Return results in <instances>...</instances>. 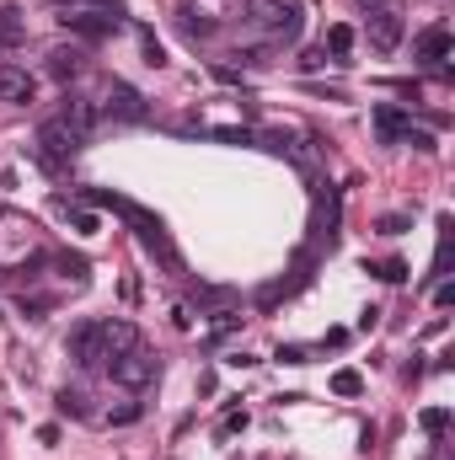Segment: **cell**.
I'll use <instances>...</instances> for the list:
<instances>
[{
  "mask_svg": "<svg viewBox=\"0 0 455 460\" xmlns=\"http://www.w3.org/2000/svg\"><path fill=\"white\" fill-rule=\"evenodd\" d=\"M92 204H103V209L123 215L129 226L139 230V241H145L150 252H161V262H166V268H177V252H172V241H166V226H161L156 215H145L139 204H129V199H118V193H103V188H92Z\"/></svg>",
  "mask_w": 455,
  "mask_h": 460,
  "instance_id": "obj_1",
  "label": "cell"
},
{
  "mask_svg": "<svg viewBox=\"0 0 455 460\" xmlns=\"http://www.w3.org/2000/svg\"><path fill=\"white\" fill-rule=\"evenodd\" d=\"M108 369H113L118 385L139 391V385H150V380L161 375V358H156L145 343H134V348H123V353H113V358H108Z\"/></svg>",
  "mask_w": 455,
  "mask_h": 460,
  "instance_id": "obj_2",
  "label": "cell"
},
{
  "mask_svg": "<svg viewBox=\"0 0 455 460\" xmlns=\"http://www.w3.org/2000/svg\"><path fill=\"white\" fill-rule=\"evenodd\" d=\"M252 16H257L279 43H295V38H300V22H306V5H300V0H257Z\"/></svg>",
  "mask_w": 455,
  "mask_h": 460,
  "instance_id": "obj_3",
  "label": "cell"
},
{
  "mask_svg": "<svg viewBox=\"0 0 455 460\" xmlns=\"http://www.w3.org/2000/svg\"><path fill=\"white\" fill-rule=\"evenodd\" d=\"M38 150H43V166L59 172V166H70V155L81 150V134H76L65 118H49V123L38 128Z\"/></svg>",
  "mask_w": 455,
  "mask_h": 460,
  "instance_id": "obj_4",
  "label": "cell"
},
{
  "mask_svg": "<svg viewBox=\"0 0 455 460\" xmlns=\"http://www.w3.org/2000/svg\"><path fill=\"white\" fill-rule=\"evenodd\" d=\"M70 358L81 364V369H103L108 364V343H103V322H81L76 332H70Z\"/></svg>",
  "mask_w": 455,
  "mask_h": 460,
  "instance_id": "obj_5",
  "label": "cell"
},
{
  "mask_svg": "<svg viewBox=\"0 0 455 460\" xmlns=\"http://www.w3.org/2000/svg\"><path fill=\"white\" fill-rule=\"evenodd\" d=\"M364 27H370V43H375L380 54H391V49L402 43V11H397L391 0H380V5H370V16H364Z\"/></svg>",
  "mask_w": 455,
  "mask_h": 460,
  "instance_id": "obj_6",
  "label": "cell"
},
{
  "mask_svg": "<svg viewBox=\"0 0 455 460\" xmlns=\"http://www.w3.org/2000/svg\"><path fill=\"white\" fill-rule=\"evenodd\" d=\"M108 113L123 118V123H145L150 108H145V97H139L129 81H113V86H108Z\"/></svg>",
  "mask_w": 455,
  "mask_h": 460,
  "instance_id": "obj_7",
  "label": "cell"
},
{
  "mask_svg": "<svg viewBox=\"0 0 455 460\" xmlns=\"http://www.w3.org/2000/svg\"><path fill=\"white\" fill-rule=\"evenodd\" d=\"M59 22H65L76 38H86V43H97V38H113L118 27H123V16H81V11H59Z\"/></svg>",
  "mask_w": 455,
  "mask_h": 460,
  "instance_id": "obj_8",
  "label": "cell"
},
{
  "mask_svg": "<svg viewBox=\"0 0 455 460\" xmlns=\"http://www.w3.org/2000/svg\"><path fill=\"white\" fill-rule=\"evenodd\" d=\"M38 97V81L22 70V65H0V102H16V108H27Z\"/></svg>",
  "mask_w": 455,
  "mask_h": 460,
  "instance_id": "obj_9",
  "label": "cell"
},
{
  "mask_svg": "<svg viewBox=\"0 0 455 460\" xmlns=\"http://www.w3.org/2000/svg\"><path fill=\"white\" fill-rule=\"evenodd\" d=\"M407 128H413V118L402 113V108H391V102H380V108H375V134H380V145L407 139Z\"/></svg>",
  "mask_w": 455,
  "mask_h": 460,
  "instance_id": "obj_10",
  "label": "cell"
},
{
  "mask_svg": "<svg viewBox=\"0 0 455 460\" xmlns=\"http://www.w3.org/2000/svg\"><path fill=\"white\" fill-rule=\"evenodd\" d=\"M43 70H49L54 81H76V75L86 70V49H76V43H70V49H54Z\"/></svg>",
  "mask_w": 455,
  "mask_h": 460,
  "instance_id": "obj_11",
  "label": "cell"
},
{
  "mask_svg": "<svg viewBox=\"0 0 455 460\" xmlns=\"http://www.w3.org/2000/svg\"><path fill=\"white\" fill-rule=\"evenodd\" d=\"M103 343H108V358H113V353L139 343V327H134L129 316H113V322H103Z\"/></svg>",
  "mask_w": 455,
  "mask_h": 460,
  "instance_id": "obj_12",
  "label": "cell"
},
{
  "mask_svg": "<svg viewBox=\"0 0 455 460\" xmlns=\"http://www.w3.org/2000/svg\"><path fill=\"white\" fill-rule=\"evenodd\" d=\"M59 118H65V123H70V128H76V134L86 139V134H92V123H97V108H92L86 97H65V108H59Z\"/></svg>",
  "mask_w": 455,
  "mask_h": 460,
  "instance_id": "obj_13",
  "label": "cell"
},
{
  "mask_svg": "<svg viewBox=\"0 0 455 460\" xmlns=\"http://www.w3.org/2000/svg\"><path fill=\"white\" fill-rule=\"evenodd\" d=\"M413 54H418V59H445V54H451V32H445V27H424L418 43H413Z\"/></svg>",
  "mask_w": 455,
  "mask_h": 460,
  "instance_id": "obj_14",
  "label": "cell"
},
{
  "mask_svg": "<svg viewBox=\"0 0 455 460\" xmlns=\"http://www.w3.org/2000/svg\"><path fill=\"white\" fill-rule=\"evenodd\" d=\"M322 54H333V59H348V54H353V27H348V22H333V27H327Z\"/></svg>",
  "mask_w": 455,
  "mask_h": 460,
  "instance_id": "obj_15",
  "label": "cell"
},
{
  "mask_svg": "<svg viewBox=\"0 0 455 460\" xmlns=\"http://www.w3.org/2000/svg\"><path fill=\"white\" fill-rule=\"evenodd\" d=\"M22 38H27V22H22V11H16V5H5V11H0V43H5V49H16Z\"/></svg>",
  "mask_w": 455,
  "mask_h": 460,
  "instance_id": "obj_16",
  "label": "cell"
},
{
  "mask_svg": "<svg viewBox=\"0 0 455 460\" xmlns=\"http://www.w3.org/2000/svg\"><path fill=\"white\" fill-rule=\"evenodd\" d=\"M327 385H333V396H359V391H364V375H359V369H338Z\"/></svg>",
  "mask_w": 455,
  "mask_h": 460,
  "instance_id": "obj_17",
  "label": "cell"
},
{
  "mask_svg": "<svg viewBox=\"0 0 455 460\" xmlns=\"http://www.w3.org/2000/svg\"><path fill=\"white\" fill-rule=\"evenodd\" d=\"M370 273H375V279H386V284H402V279H407V262H402V257H386V262H375Z\"/></svg>",
  "mask_w": 455,
  "mask_h": 460,
  "instance_id": "obj_18",
  "label": "cell"
},
{
  "mask_svg": "<svg viewBox=\"0 0 455 460\" xmlns=\"http://www.w3.org/2000/svg\"><path fill=\"white\" fill-rule=\"evenodd\" d=\"M59 209H70V204H59ZM70 226L81 230V235H97V230H103V220H97L92 209H70Z\"/></svg>",
  "mask_w": 455,
  "mask_h": 460,
  "instance_id": "obj_19",
  "label": "cell"
},
{
  "mask_svg": "<svg viewBox=\"0 0 455 460\" xmlns=\"http://www.w3.org/2000/svg\"><path fill=\"white\" fill-rule=\"evenodd\" d=\"M59 412H65V418H86V396L65 385V391H59Z\"/></svg>",
  "mask_w": 455,
  "mask_h": 460,
  "instance_id": "obj_20",
  "label": "cell"
},
{
  "mask_svg": "<svg viewBox=\"0 0 455 460\" xmlns=\"http://www.w3.org/2000/svg\"><path fill=\"white\" fill-rule=\"evenodd\" d=\"M418 423H424V434H445V429H451V412H445V407H424Z\"/></svg>",
  "mask_w": 455,
  "mask_h": 460,
  "instance_id": "obj_21",
  "label": "cell"
},
{
  "mask_svg": "<svg viewBox=\"0 0 455 460\" xmlns=\"http://www.w3.org/2000/svg\"><path fill=\"white\" fill-rule=\"evenodd\" d=\"M54 262H59V273H65V279L86 284V257H70V252H65V257H54Z\"/></svg>",
  "mask_w": 455,
  "mask_h": 460,
  "instance_id": "obj_22",
  "label": "cell"
},
{
  "mask_svg": "<svg viewBox=\"0 0 455 460\" xmlns=\"http://www.w3.org/2000/svg\"><path fill=\"white\" fill-rule=\"evenodd\" d=\"M145 65H166V49L156 43V32H145Z\"/></svg>",
  "mask_w": 455,
  "mask_h": 460,
  "instance_id": "obj_23",
  "label": "cell"
},
{
  "mask_svg": "<svg viewBox=\"0 0 455 460\" xmlns=\"http://www.w3.org/2000/svg\"><path fill=\"white\" fill-rule=\"evenodd\" d=\"M407 230V215H380V235H402Z\"/></svg>",
  "mask_w": 455,
  "mask_h": 460,
  "instance_id": "obj_24",
  "label": "cell"
},
{
  "mask_svg": "<svg viewBox=\"0 0 455 460\" xmlns=\"http://www.w3.org/2000/svg\"><path fill=\"white\" fill-rule=\"evenodd\" d=\"M407 145H413V150H434V139H429L424 128H407Z\"/></svg>",
  "mask_w": 455,
  "mask_h": 460,
  "instance_id": "obj_25",
  "label": "cell"
},
{
  "mask_svg": "<svg viewBox=\"0 0 455 460\" xmlns=\"http://www.w3.org/2000/svg\"><path fill=\"white\" fill-rule=\"evenodd\" d=\"M322 65H327V54H322V49H311V54L300 59V70H322Z\"/></svg>",
  "mask_w": 455,
  "mask_h": 460,
  "instance_id": "obj_26",
  "label": "cell"
},
{
  "mask_svg": "<svg viewBox=\"0 0 455 460\" xmlns=\"http://www.w3.org/2000/svg\"><path fill=\"white\" fill-rule=\"evenodd\" d=\"M279 358H284V364H311V358H306V348H279Z\"/></svg>",
  "mask_w": 455,
  "mask_h": 460,
  "instance_id": "obj_27",
  "label": "cell"
},
{
  "mask_svg": "<svg viewBox=\"0 0 455 460\" xmlns=\"http://www.w3.org/2000/svg\"><path fill=\"white\" fill-rule=\"evenodd\" d=\"M134 418H139V402H129V407H118L113 412V423H134Z\"/></svg>",
  "mask_w": 455,
  "mask_h": 460,
  "instance_id": "obj_28",
  "label": "cell"
},
{
  "mask_svg": "<svg viewBox=\"0 0 455 460\" xmlns=\"http://www.w3.org/2000/svg\"><path fill=\"white\" fill-rule=\"evenodd\" d=\"M434 305H440V311H445V305H455V289H451V284H440V289H434Z\"/></svg>",
  "mask_w": 455,
  "mask_h": 460,
  "instance_id": "obj_29",
  "label": "cell"
}]
</instances>
